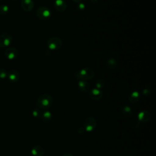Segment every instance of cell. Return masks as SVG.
I'll list each match as a JSON object with an SVG mask.
<instances>
[{
  "label": "cell",
  "mask_w": 156,
  "mask_h": 156,
  "mask_svg": "<svg viewBox=\"0 0 156 156\" xmlns=\"http://www.w3.org/2000/svg\"><path fill=\"white\" fill-rule=\"evenodd\" d=\"M53 103V99L49 94H43L41 95L37 101V105L41 109L47 110L51 107Z\"/></svg>",
  "instance_id": "6da1fadb"
},
{
  "label": "cell",
  "mask_w": 156,
  "mask_h": 156,
  "mask_svg": "<svg viewBox=\"0 0 156 156\" xmlns=\"http://www.w3.org/2000/svg\"><path fill=\"white\" fill-rule=\"evenodd\" d=\"M94 71L90 68H83L79 71H77L74 77L78 80H88L92 79L94 77Z\"/></svg>",
  "instance_id": "7a4b0ae2"
},
{
  "label": "cell",
  "mask_w": 156,
  "mask_h": 156,
  "mask_svg": "<svg viewBox=\"0 0 156 156\" xmlns=\"http://www.w3.org/2000/svg\"><path fill=\"white\" fill-rule=\"evenodd\" d=\"M62 45V40L57 37H52L47 41V46L51 51L59 49Z\"/></svg>",
  "instance_id": "3957f363"
},
{
  "label": "cell",
  "mask_w": 156,
  "mask_h": 156,
  "mask_svg": "<svg viewBox=\"0 0 156 156\" xmlns=\"http://www.w3.org/2000/svg\"><path fill=\"white\" fill-rule=\"evenodd\" d=\"M37 17L41 20H46L50 18L51 16V10L46 7H40L36 12Z\"/></svg>",
  "instance_id": "277c9868"
},
{
  "label": "cell",
  "mask_w": 156,
  "mask_h": 156,
  "mask_svg": "<svg viewBox=\"0 0 156 156\" xmlns=\"http://www.w3.org/2000/svg\"><path fill=\"white\" fill-rule=\"evenodd\" d=\"M96 125L97 122L96 119L92 116H89L87 117L84 121L83 128L85 131L91 132L94 130L96 127Z\"/></svg>",
  "instance_id": "5b68a950"
},
{
  "label": "cell",
  "mask_w": 156,
  "mask_h": 156,
  "mask_svg": "<svg viewBox=\"0 0 156 156\" xmlns=\"http://www.w3.org/2000/svg\"><path fill=\"white\" fill-rule=\"evenodd\" d=\"M13 41L12 37L9 34H2L0 35V47L5 48L9 46Z\"/></svg>",
  "instance_id": "8992f818"
},
{
  "label": "cell",
  "mask_w": 156,
  "mask_h": 156,
  "mask_svg": "<svg viewBox=\"0 0 156 156\" xmlns=\"http://www.w3.org/2000/svg\"><path fill=\"white\" fill-rule=\"evenodd\" d=\"M5 56L9 60H13L16 58L18 55V50L13 47L8 48L5 51Z\"/></svg>",
  "instance_id": "52a82bcc"
},
{
  "label": "cell",
  "mask_w": 156,
  "mask_h": 156,
  "mask_svg": "<svg viewBox=\"0 0 156 156\" xmlns=\"http://www.w3.org/2000/svg\"><path fill=\"white\" fill-rule=\"evenodd\" d=\"M89 96L92 99L95 101H98L102 98L103 92L101 90L95 88L90 90L89 93Z\"/></svg>",
  "instance_id": "ba28073f"
},
{
  "label": "cell",
  "mask_w": 156,
  "mask_h": 156,
  "mask_svg": "<svg viewBox=\"0 0 156 156\" xmlns=\"http://www.w3.org/2000/svg\"><path fill=\"white\" fill-rule=\"evenodd\" d=\"M151 118V113L147 110H142L138 114V119L140 122H147Z\"/></svg>",
  "instance_id": "9c48e42d"
},
{
  "label": "cell",
  "mask_w": 156,
  "mask_h": 156,
  "mask_svg": "<svg viewBox=\"0 0 156 156\" xmlns=\"http://www.w3.org/2000/svg\"><path fill=\"white\" fill-rule=\"evenodd\" d=\"M21 5L24 11L30 12L34 8V2L33 0H22Z\"/></svg>",
  "instance_id": "30bf717a"
},
{
  "label": "cell",
  "mask_w": 156,
  "mask_h": 156,
  "mask_svg": "<svg viewBox=\"0 0 156 156\" xmlns=\"http://www.w3.org/2000/svg\"><path fill=\"white\" fill-rule=\"evenodd\" d=\"M54 5L55 9L60 12H64L67 7L66 3L64 0H55Z\"/></svg>",
  "instance_id": "8fae6325"
},
{
  "label": "cell",
  "mask_w": 156,
  "mask_h": 156,
  "mask_svg": "<svg viewBox=\"0 0 156 156\" xmlns=\"http://www.w3.org/2000/svg\"><path fill=\"white\" fill-rule=\"evenodd\" d=\"M7 77L10 81L15 82H17L20 79V74L18 71L13 69V70H10L7 73Z\"/></svg>",
  "instance_id": "7c38bea8"
},
{
  "label": "cell",
  "mask_w": 156,
  "mask_h": 156,
  "mask_svg": "<svg viewBox=\"0 0 156 156\" xmlns=\"http://www.w3.org/2000/svg\"><path fill=\"white\" fill-rule=\"evenodd\" d=\"M31 153L34 156H43L44 150L41 146H35L31 150Z\"/></svg>",
  "instance_id": "4fadbf2b"
},
{
  "label": "cell",
  "mask_w": 156,
  "mask_h": 156,
  "mask_svg": "<svg viewBox=\"0 0 156 156\" xmlns=\"http://www.w3.org/2000/svg\"><path fill=\"white\" fill-rule=\"evenodd\" d=\"M140 99V94L138 91H133L130 93L129 97V101L133 104L138 102Z\"/></svg>",
  "instance_id": "5bb4252c"
},
{
  "label": "cell",
  "mask_w": 156,
  "mask_h": 156,
  "mask_svg": "<svg viewBox=\"0 0 156 156\" xmlns=\"http://www.w3.org/2000/svg\"><path fill=\"white\" fill-rule=\"evenodd\" d=\"M77 85L79 90L82 92H86L89 89V84L87 80H79Z\"/></svg>",
  "instance_id": "9a60e30c"
},
{
  "label": "cell",
  "mask_w": 156,
  "mask_h": 156,
  "mask_svg": "<svg viewBox=\"0 0 156 156\" xmlns=\"http://www.w3.org/2000/svg\"><path fill=\"white\" fill-rule=\"evenodd\" d=\"M121 113L124 118H129L132 114V111L129 106L124 105L121 108Z\"/></svg>",
  "instance_id": "2e32d148"
},
{
  "label": "cell",
  "mask_w": 156,
  "mask_h": 156,
  "mask_svg": "<svg viewBox=\"0 0 156 156\" xmlns=\"http://www.w3.org/2000/svg\"><path fill=\"white\" fill-rule=\"evenodd\" d=\"M107 66L110 69H113L117 66V61L114 58H110L107 61Z\"/></svg>",
  "instance_id": "e0dca14e"
},
{
  "label": "cell",
  "mask_w": 156,
  "mask_h": 156,
  "mask_svg": "<svg viewBox=\"0 0 156 156\" xmlns=\"http://www.w3.org/2000/svg\"><path fill=\"white\" fill-rule=\"evenodd\" d=\"M52 118V114L49 111H45L42 113L41 118L43 121L48 122Z\"/></svg>",
  "instance_id": "ac0fdd59"
},
{
  "label": "cell",
  "mask_w": 156,
  "mask_h": 156,
  "mask_svg": "<svg viewBox=\"0 0 156 156\" xmlns=\"http://www.w3.org/2000/svg\"><path fill=\"white\" fill-rule=\"evenodd\" d=\"M104 85H105V81L102 79H98L95 83L96 88H98V89L101 90L104 87Z\"/></svg>",
  "instance_id": "d6986e66"
},
{
  "label": "cell",
  "mask_w": 156,
  "mask_h": 156,
  "mask_svg": "<svg viewBox=\"0 0 156 156\" xmlns=\"http://www.w3.org/2000/svg\"><path fill=\"white\" fill-rule=\"evenodd\" d=\"M9 7L7 5H0V15H6L9 12Z\"/></svg>",
  "instance_id": "ffe728a7"
},
{
  "label": "cell",
  "mask_w": 156,
  "mask_h": 156,
  "mask_svg": "<svg viewBox=\"0 0 156 156\" xmlns=\"http://www.w3.org/2000/svg\"><path fill=\"white\" fill-rule=\"evenodd\" d=\"M41 114H42V112H41V110L40 109V108H35L33 110V112H32V115H33V116H34L35 118H41Z\"/></svg>",
  "instance_id": "44dd1931"
},
{
  "label": "cell",
  "mask_w": 156,
  "mask_h": 156,
  "mask_svg": "<svg viewBox=\"0 0 156 156\" xmlns=\"http://www.w3.org/2000/svg\"><path fill=\"white\" fill-rule=\"evenodd\" d=\"M7 71L5 69H0V78L5 79L7 76Z\"/></svg>",
  "instance_id": "7402d4cb"
},
{
  "label": "cell",
  "mask_w": 156,
  "mask_h": 156,
  "mask_svg": "<svg viewBox=\"0 0 156 156\" xmlns=\"http://www.w3.org/2000/svg\"><path fill=\"white\" fill-rule=\"evenodd\" d=\"M142 93H143V94L144 96H148V95H149V94H150L151 91H150V90H149L145 88V89H144V90H143Z\"/></svg>",
  "instance_id": "603a6c76"
},
{
  "label": "cell",
  "mask_w": 156,
  "mask_h": 156,
  "mask_svg": "<svg viewBox=\"0 0 156 156\" xmlns=\"http://www.w3.org/2000/svg\"><path fill=\"white\" fill-rule=\"evenodd\" d=\"M77 8L79 9V10H84V9L85 8V5L84 4H82V3H78V5H77Z\"/></svg>",
  "instance_id": "cb8c5ba5"
},
{
  "label": "cell",
  "mask_w": 156,
  "mask_h": 156,
  "mask_svg": "<svg viewBox=\"0 0 156 156\" xmlns=\"http://www.w3.org/2000/svg\"><path fill=\"white\" fill-rule=\"evenodd\" d=\"M84 128L83 127H80L79 129H78V133L79 134H83L84 133Z\"/></svg>",
  "instance_id": "d4e9b609"
},
{
  "label": "cell",
  "mask_w": 156,
  "mask_h": 156,
  "mask_svg": "<svg viewBox=\"0 0 156 156\" xmlns=\"http://www.w3.org/2000/svg\"><path fill=\"white\" fill-rule=\"evenodd\" d=\"M88 1H90V2H91V4H96L98 2V0H88Z\"/></svg>",
  "instance_id": "484cf974"
},
{
  "label": "cell",
  "mask_w": 156,
  "mask_h": 156,
  "mask_svg": "<svg viewBox=\"0 0 156 156\" xmlns=\"http://www.w3.org/2000/svg\"><path fill=\"white\" fill-rule=\"evenodd\" d=\"M62 156H74L73 154H65L64 155H63Z\"/></svg>",
  "instance_id": "4316f807"
},
{
  "label": "cell",
  "mask_w": 156,
  "mask_h": 156,
  "mask_svg": "<svg viewBox=\"0 0 156 156\" xmlns=\"http://www.w3.org/2000/svg\"><path fill=\"white\" fill-rule=\"evenodd\" d=\"M72 1H74V2H76V3H80L82 0H72Z\"/></svg>",
  "instance_id": "83f0119b"
},
{
  "label": "cell",
  "mask_w": 156,
  "mask_h": 156,
  "mask_svg": "<svg viewBox=\"0 0 156 156\" xmlns=\"http://www.w3.org/2000/svg\"><path fill=\"white\" fill-rule=\"evenodd\" d=\"M14 1H16V0H14Z\"/></svg>",
  "instance_id": "f1b7e54d"
},
{
  "label": "cell",
  "mask_w": 156,
  "mask_h": 156,
  "mask_svg": "<svg viewBox=\"0 0 156 156\" xmlns=\"http://www.w3.org/2000/svg\"><path fill=\"white\" fill-rule=\"evenodd\" d=\"M46 156H47V155H46Z\"/></svg>",
  "instance_id": "f546056e"
}]
</instances>
